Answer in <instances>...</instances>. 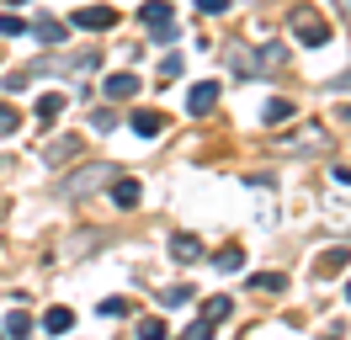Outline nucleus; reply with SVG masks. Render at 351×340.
Segmentation results:
<instances>
[{"instance_id": "f257e3e1", "label": "nucleus", "mask_w": 351, "mask_h": 340, "mask_svg": "<svg viewBox=\"0 0 351 340\" xmlns=\"http://www.w3.org/2000/svg\"><path fill=\"white\" fill-rule=\"evenodd\" d=\"M293 38L304 42V48H325L330 42V21L314 11V5H298L293 11Z\"/></svg>"}, {"instance_id": "f03ea898", "label": "nucleus", "mask_w": 351, "mask_h": 340, "mask_svg": "<svg viewBox=\"0 0 351 340\" xmlns=\"http://www.w3.org/2000/svg\"><path fill=\"white\" fill-rule=\"evenodd\" d=\"M138 21L154 32V42H176V5L171 0H149V5H138Z\"/></svg>"}, {"instance_id": "7ed1b4c3", "label": "nucleus", "mask_w": 351, "mask_h": 340, "mask_svg": "<svg viewBox=\"0 0 351 340\" xmlns=\"http://www.w3.org/2000/svg\"><path fill=\"white\" fill-rule=\"evenodd\" d=\"M75 27H80V32H112V27H117V11H112V5H80V11H75Z\"/></svg>"}, {"instance_id": "20e7f679", "label": "nucleus", "mask_w": 351, "mask_h": 340, "mask_svg": "<svg viewBox=\"0 0 351 340\" xmlns=\"http://www.w3.org/2000/svg\"><path fill=\"white\" fill-rule=\"evenodd\" d=\"M112 181V165H86L75 181L64 186V197H86V191H96V186H107Z\"/></svg>"}, {"instance_id": "39448f33", "label": "nucleus", "mask_w": 351, "mask_h": 340, "mask_svg": "<svg viewBox=\"0 0 351 340\" xmlns=\"http://www.w3.org/2000/svg\"><path fill=\"white\" fill-rule=\"evenodd\" d=\"M213 106H219V80H202V85L186 90V112H192V117H208Z\"/></svg>"}, {"instance_id": "423d86ee", "label": "nucleus", "mask_w": 351, "mask_h": 340, "mask_svg": "<svg viewBox=\"0 0 351 340\" xmlns=\"http://www.w3.org/2000/svg\"><path fill=\"white\" fill-rule=\"evenodd\" d=\"M223 64H229L240 80H250V75L261 69V64H256V53H250V48H240V42H229V48H223Z\"/></svg>"}, {"instance_id": "0eeeda50", "label": "nucleus", "mask_w": 351, "mask_h": 340, "mask_svg": "<svg viewBox=\"0 0 351 340\" xmlns=\"http://www.w3.org/2000/svg\"><path fill=\"white\" fill-rule=\"evenodd\" d=\"M138 85H144V80H133V69H117V75H107L101 90H107L112 101H128V96H138Z\"/></svg>"}, {"instance_id": "6e6552de", "label": "nucleus", "mask_w": 351, "mask_h": 340, "mask_svg": "<svg viewBox=\"0 0 351 340\" xmlns=\"http://www.w3.org/2000/svg\"><path fill=\"white\" fill-rule=\"evenodd\" d=\"M75 154H80V138H53V144H43V165H64Z\"/></svg>"}, {"instance_id": "1a4fd4ad", "label": "nucleus", "mask_w": 351, "mask_h": 340, "mask_svg": "<svg viewBox=\"0 0 351 340\" xmlns=\"http://www.w3.org/2000/svg\"><path fill=\"white\" fill-rule=\"evenodd\" d=\"M171 255L192 266V260H202V239H197V234H176V239H171Z\"/></svg>"}, {"instance_id": "9d476101", "label": "nucleus", "mask_w": 351, "mask_h": 340, "mask_svg": "<svg viewBox=\"0 0 351 340\" xmlns=\"http://www.w3.org/2000/svg\"><path fill=\"white\" fill-rule=\"evenodd\" d=\"M138 197H144L138 181H128V175H117V181H112V202H117V208H138Z\"/></svg>"}, {"instance_id": "9b49d317", "label": "nucleus", "mask_w": 351, "mask_h": 340, "mask_svg": "<svg viewBox=\"0 0 351 340\" xmlns=\"http://www.w3.org/2000/svg\"><path fill=\"white\" fill-rule=\"evenodd\" d=\"M32 32H38V42H48V48H59V42L69 38L64 21H53V16H38V27H32Z\"/></svg>"}, {"instance_id": "f8f14e48", "label": "nucleus", "mask_w": 351, "mask_h": 340, "mask_svg": "<svg viewBox=\"0 0 351 340\" xmlns=\"http://www.w3.org/2000/svg\"><path fill=\"white\" fill-rule=\"evenodd\" d=\"M346 260H351V250H346V245H335V250L319 255V266H314V271H319V276H335V271H346Z\"/></svg>"}, {"instance_id": "ddd939ff", "label": "nucleus", "mask_w": 351, "mask_h": 340, "mask_svg": "<svg viewBox=\"0 0 351 340\" xmlns=\"http://www.w3.org/2000/svg\"><path fill=\"white\" fill-rule=\"evenodd\" d=\"M128 123H133V133H138V138H154V133L165 127V117H160V112H133Z\"/></svg>"}, {"instance_id": "4468645a", "label": "nucleus", "mask_w": 351, "mask_h": 340, "mask_svg": "<svg viewBox=\"0 0 351 340\" xmlns=\"http://www.w3.org/2000/svg\"><path fill=\"white\" fill-rule=\"evenodd\" d=\"M282 287H287L282 271H256V276H250V293H256V298H261V293H282Z\"/></svg>"}, {"instance_id": "2eb2a0df", "label": "nucleus", "mask_w": 351, "mask_h": 340, "mask_svg": "<svg viewBox=\"0 0 351 340\" xmlns=\"http://www.w3.org/2000/svg\"><path fill=\"white\" fill-rule=\"evenodd\" d=\"M330 138L319 133V127H304V133H293V138H282V149H325Z\"/></svg>"}, {"instance_id": "dca6fc26", "label": "nucleus", "mask_w": 351, "mask_h": 340, "mask_svg": "<svg viewBox=\"0 0 351 340\" xmlns=\"http://www.w3.org/2000/svg\"><path fill=\"white\" fill-rule=\"evenodd\" d=\"M59 112H64V96H59V90H43V96H38V123H53Z\"/></svg>"}, {"instance_id": "f3484780", "label": "nucleus", "mask_w": 351, "mask_h": 340, "mask_svg": "<svg viewBox=\"0 0 351 340\" xmlns=\"http://www.w3.org/2000/svg\"><path fill=\"white\" fill-rule=\"evenodd\" d=\"M229 314H234V303H229V298H208L197 319H208V324H223V319H229Z\"/></svg>"}, {"instance_id": "a211bd4d", "label": "nucleus", "mask_w": 351, "mask_h": 340, "mask_svg": "<svg viewBox=\"0 0 351 340\" xmlns=\"http://www.w3.org/2000/svg\"><path fill=\"white\" fill-rule=\"evenodd\" d=\"M287 117H293V101H287V96H271V101L261 106V123H287Z\"/></svg>"}, {"instance_id": "6ab92c4d", "label": "nucleus", "mask_w": 351, "mask_h": 340, "mask_svg": "<svg viewBox=\"0 0 351 340\" xmlns=\"http://www.w3.org/2000/svg\"><path fill=\"white\" fill-rule=\"evenodd\" d=\"M192 293H197V287L176 282V287H165V293H160V303H165V308H186V303H192Z\"/></svg>"}, {"instance_id": "aec40b11", "label": "nucleus", "mask_w": 351, "mask_h": 340, "mask_svg": "<svg viewBox=\"0 0 351 340\" xmlns=\"http://www.w3.org/2000/svg\"><path fill=\"white\" fill-rule=\"evenodd\" d=\"M43 330L64 335V330H75V314H69V308H48V314H43Z\"/></svg>"}, {"instance_id": "412c9836", "label": "nucleus", "mask_w": 351, "mask_h": 340, "mask_svg": "<svg viewBox=\"0 0 351 340\" xmlns=\"http://www.w3.org/2000/svg\"><path fill=\"white\" fill-rule=\"evenodd\" d=\"M181 69H186V59H181V53H165V59H160V85L181 80Z\"/></svg>"}, {"instance_id": "4be33fe9", "label": "nucleus", "mask_w": 351, "mask_h": 340, "mask_svg": "<svg viewBox=\"0 0 351 340\" xmlns=\"http://www.w3.org/2000/svg\"><path fill=\"white\" fill-rule=\"evenodd\" d=\"M213 266H219V271H240V266H245V250H234V245H229V250L213 255Z\"/></svg>"}, {"instance_id": "5701e85b", "label": "nucleus", "mask_w": 351, "mask_h": 340, "mask_svg": "<svg viewBox=\"0 0 351 340\" xmlns=\"http://www.w3.org/2000/svg\"><path fill=\"white\" fill-rule=\"evenodd\" d=\"M16 127H22V112H16V106H5V101H0V138H11Z\"/></svg>"}, {"instance_id": "b1692460", "label": "nucleus", "mask_w": 351, "mask_h": 340, "mask_svg": "<svg viewBox=\"0 0 351 340\" xmlns=\"http://www.w3.org/2000/svg\"><path fill=\"white\" fill-rule=\"evenodd\" d=\"M90 127H96V133H112V127H117V112L96 106V112H90Z\"/></svg>"}, {"instance_id": "393cba45", "label": "nucleus", "mask_w": 351, "mask_h": 340, "mask_svg": "<svg viewBox=\"0 0 351 340\" xmlns=\"http://www.w3.org/2000/svg\"><path fill=\"white\" fill-rule=\"evenodd\" d=\"M32 330V319H27V308H16V314H5V335H27Z\"/></svg>"}, {"instance_id": "a878e982", "label": "nucleus", "mask_w": 351, "mask_h": 340, "mask_svg": "<svg viewBox=\"0 0 351 340\" xmlns=\"http://www.w3.org/2000/svg\"><path fill=\"white\" fill-rule=\"evenodd\" d=\"M160 335H165L160 319H138V340H160Z\"/></svg>"}, {"instance_id": "bb28decb", "label": "nucleus", "mask_w": 351, "mask_h": 340, "mask_svg": "<svg viewBox=\"0 0 351 340\" xmlns=\"http://www.w3.org/2000/svg\"><path fill=\"white\" fill-rule=\"evenodd\" d=\"M0 38H22V16H5L0 11Z\"/></svg>"}, {"instance_id": "cd10ccee", "label": "nucleus", "mask_w": 351, "mask_h": 340, "mask_svg": "<svg viewBox=\"0 0 351 340\" xmlns=\"http://www.w3.org/2000/svg\"><path fill=\"white\" fill-rule=\"evenodd\" d=\"M213 335V324H208V319H192V324H186V340H208Z\"/></svg>"}, {"instance_id": "c85d7f7f", "label": "nucleus", "mask_w": 351, "mask_h": 340, "mask_svg": "<svg viewBox=\"0 0 351 340\" xmlns=\"http://www.w3.org/2000/svg\"><path fill=\"white\" fill-rule=\"evenodd\" d=\"M197 11H202V16H223V11H229V0H197Z\"/></svg>"}, {"instance_id": "c756f323", "label": "nucleus", "mask_w": 351, "mask_h": 340, "mask_svg": "<svg viewBox=\"0 0 351 340\" xmlns=\"http://www.w3.org/2000/svg\"><path fill=\"white\" fill-rule=\"evenodd\" d=\"M335 123H346V127H351V106H341V112H335Z\"/></svg>"}, {"instance_id": "7c9ffc66", "label": "nucleus", "mask_w": 351, "mask_h": 340, "mask_svg": "<svg viewBox=\"0 0 351 340\" xmlns=\"http://www.w3.org/2000/svg\"><path fill=\"white\" fill-rule=\"evenodd\" d=\"M335 5H341V16H346V21H351V0H335Z\"/></svg>"}, {"instance_id": "2f4dec72", "label": "nucleus", "mask_w": 351, "mask_h": 340, "mask_svg": "<svg viewBox=\"0 0 351 340\" xmlns=\"http://www.w3.org/2000/svg\"><path fill=\"white\" fill-rule=\"evenodd\" d=\"M5 5H27V0H5Z\"/></svg>"}, {"instance_id": "473e14b6", "label": "nucleus", "mask_w": 351, "mask_h": 340, "mask_svg": "<svg viewBox=\"0 0 351 340\" xmlns=\"http://www.w3.org/2000/svg\"><path fill=\"white\" fill-rule=\"evenodd\" d=\"M346 298H351V282H346Z\"/></svg>"}]
</instances>
